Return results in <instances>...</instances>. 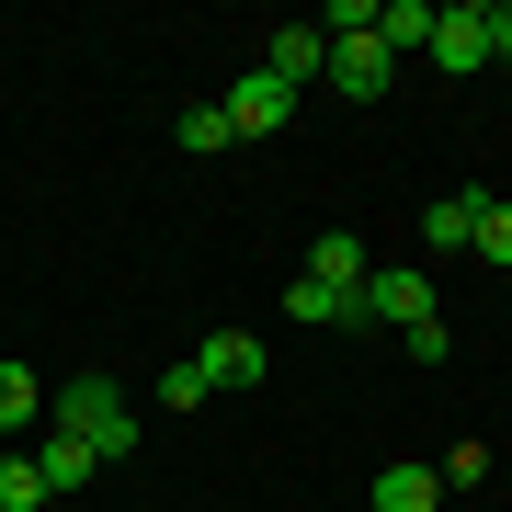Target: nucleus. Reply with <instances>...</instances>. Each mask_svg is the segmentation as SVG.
Returning a JSON list of instances; mask_svg holds the SVG:
<instances>
[{
  "label": "nucleus",
  "mask_w": 512,
  "mask_h": 512,
  "mask_svg": "<svg viewBox=\"0 0 512 512\" xmlns=\"http://www.w3.org/2000/svg\"><path fill=\"white\" fill-rule=\"evenodd\" d=\"M365 274H376V262H365V239H353V228H330L319 251H308V285H330V296H365Z\"/></svg>",
  "instance_id": "1a4fd4ad"
},
{
  "label": "nucleus",
  "mask_w": 512,
  "mask_h": 512,
  "mask_svg": "<svg viewBox=\"0 0 512 512\" xmlns=\"http://www.w3.org/2000/svg\"><path fill=\"white\" fill-rule=\"evenodd\" d=\"M35 410H46L35 365H12V353H0V433H12V421H35Z\"/></svg>",
  "instance_id": "4468645a"
},
{
  "label": "nucleus",
  "mask_w": 512,
  "mask_h": 512,
  "mask_svg": "<svg viewBox=\"0 0 512 512\" xmlns=\"http://www.w3.org/2000/svg\"><path fill=\"white\" fill-rule=\"evenodd\" d=\"M376 46H433V0H376Z\"/></svg>",
  "instance_id": "9d476101"
},
{
  "label": "nucleus",
  "mask_w": 512,
  "mask_h": 512,
  "mask_svg": "<svg viewBox=\"0 0 512 512\" xmlns=\"http://www.w3.org/2000/svg\"><path fill=\"white\" fill-rule=\"evenodd\" d=\"M478 217H490V194H433V205H421V251H467V239H478Z\"/></svg>",
  "instance_id": "0eeeda50"
},
{
  "label": "nucleus",
  "mask_w": 512,
  "mask_h": 512,
  "mask_svg": "<svg viewBox=\"0 0 512 512\" xmlns=\"http://www.w3.org/2000/svg\"><path fill=\"white\" fill-rule=\"evenodd\" d=\"M490 57H512V0H501V12H490Z\"/></svg>",
  "instance_id": "aec40b11"
},
{
  "label": "nucleus",
  "mask_w": 512,
  "mask_h": 512,
  "mask_svg": "<svg viewBox=\"0 0 512 512\" xmlns=\"http://www.w3.org/2000/svg\"><path fill=\"white\" fill-rule=\"evenodd\" d=\"M194 365H205V387H262V342L251 330H205Z\"/></svg>",
  "instance_id": "6e6552de"
},
{
  "label": "nucleus",
  "mask_w": 512,
  "mask_h": 512,
  "mask_svg": "<svg viewBox=\"0 0 512 512\" xmlns=\"http://www.w3.org/2000/svg\"><path fill=\"white\" fill-rule=\"evenodd\" d=\"M205 399H217V387H205V365H194V353H171V376H160V410H205Z\"/></svg>",
  "instance_id": "f3484780"
},
{
  "label": "nucleus",
  "mask_w": 512,
  "mask_h": 512,
  "mask_svg": "<svg viewBox=\"0 0 512 512\" xmlns=\"http://www.w3.org/2000/svg\"><path fill=\"white\" fill-rule=\"evenodd\" d=\"M262 69H274L285 92H308V80H330V35L319 23H274V57H262Z\"/></svg>",
  "instance_id": "423d86ee"
},
{
  "label": "nucleus",
  "mask_w": 512,
  "mask_h": 512,
  "mask_svg": "<svg viewBox=\"0 0 512 512\" xmlns=\"http://www.w3.org/2000/svg\"><path fill=\"white\" fill-rule=\"evenodd\" d=\"M57 490H46V467L35 456H0V512H46Z\"/></svg>",
  "instance_id": "f8f14e48"
},
{
  "label": "nucleus",
  "mask_w": 512,
  "mask_h": 512,
  "mask_svg": "<svg viewBox=\"0 0 512 512\" xmlns=\"http://www.w3.org/2000/svg\"><path fill=\"white\" fill-rule=\"evenodd\" d=\"M285 319H308V330H342V319H353V296H330V285H308V274H296V285H285Z\"/></svg>",
  "instance_id": "ddd939ff"
},
{
  "label": "nucleus",
  "mask_w": 512,
  "mask_h": 512,
  "mask_svg": "<svg viewBox=\"0 0 512 512\" xmlns=\"http://www.w3.org/2000/svg\"><path fill=\"white\" fill-rule=\"evenodd\" d=\"M183 148H194V160H217V148H239V126H228V103H194V114H183Z\"/></svg>",
  "instance_id": "dca6fc26"
},
{
  "label": "nucleus",
  "mask_w": 512,
  "mask_h": 512,
  "mask_svg": "<svg viewBox=\"0 0 512 512\" xmlns=\"http://www.w3.org/2000/svg\"><path fill=\"white\" fill-rule=\"evenodd\" d=\"M399 353H410V365H444V353H456V330H444V319H421V330H399Z\"/></svg>",
  "instance_id": "6ab92c4d"
},
{
  "label": "nucleus",
  "mask_w": 512,
  "mask_h": 512,
  "mask_svg": "<svg viewBox=\"0 0 512 512\" xmlns=\"http://www.w3.org/2000/svg\"><path fill=\"white\" fill-rule=\"evenodd\" d=\"M387 80H399V57H387L376 35H330V92H353V103H387Z\"/></svg>",
  "instance_id": "20e7f679"
},
{
  "label": "nucleus",
  "mask_w": 512,
  "mask_h": 512,
  "mask_svg": "<svg viewBox=\"0 0 512 512\" xmlns=\"http://www.w3.org/2000/svg\"><path fill=\"white\" fill-rule=\"evenodd\" d=\"M57 433H69V444H92V456L114 467V456L137 444V410H126V387H114V376H80L69 399H57Z\"/></svg>",
  "instance_id": "f257e3e1"
},
{
  "label": "nucleus",
  "mask_w": 512,
  "mask_h": 512,
  "mask_svg": "<svg viewBox=\"0 0 512 512\" xmlns=\"http://www.w3.org/2000/svg\"><path fill=\"white\" fill-rule=\"evenodd\" d=\"M433 57L444 80H467V69H490V0H433Z\"/></svg>",
  "instance_id": "f03ea898"
},
{
  "label": "nucleus",
  "mask_w": 512,
  "mask_h": 512,
  "mask_svg": "<svg viewBox=\"0 0 512 512\" xmlns=\"http://www.w3.org/2000/svg\"><path fill=\"white\" fill-rule=\"evenodd\" d=\"M353 319H387V330H421V319H433V285H421L410 262H387V274H365V296H353Z\"/></svg>",
  "instance_id": "7ed1b4c3"
},
{
  "label": "nucleus",
  "mask_w": 512,
  "mask_h": 512,
  "mask_svg": "<svg viewBox=\"0 0 512 512\" xmlns=\"http://www.w3.org/2000/svg\"><path fill=\"white\" fill-rule=\"evenodd\" d=\"M467 251H478V262H501V274H512V194H490V217H478V239H467Z\"/></svg>",
  "instance_id": "a211bd4d"
},
{
  "label": "nucleus",
  "mask_w": 512,
  "mask_h": 512,
  "mask_svg": "<svg viewBox=\"0 0 512 512\" xmlns=\"http://www.w3.org/2000/svg\"><path fill=\"white\" fill-rule=\"evenodd\" d=\"M35 467H46V490H80L103 456H92V444H69V433H46V456H35Z\"/></svg>",
  "instance_id": "2eb2a0df"
},
{
  "label": "nucleus",
  "mask_w": 512,
  "mask_h": 512,
  "mask_svg": "<svg viewBox=\"0 0 512 512\" xmlns=\"http://www.w3.org/2000/svg\"><path fill=\"white\" fill-rule=\"evenodd\" d=\"M433 501H444L433 467H387V478H376V512H433Z\"/></svg>",
  "instance_id": "9b49d317"
},
{
  "label": "nucleus",
  "mask_w": 512,
  "mask_h": 512,
  "mask_svg": "<svg viewBox=\"0 0 512 512\" xmlns=\"http://www.w3.org/2000/svg\"><path fill=\"white\" fill-rule=\"evenodd\" d=\"M217 103H228V126H239V137H274V126H296V92H285L274 69H251V80H228Z\"/></svg>",
  "instance_id": "39448f33"
}]
</instances>
